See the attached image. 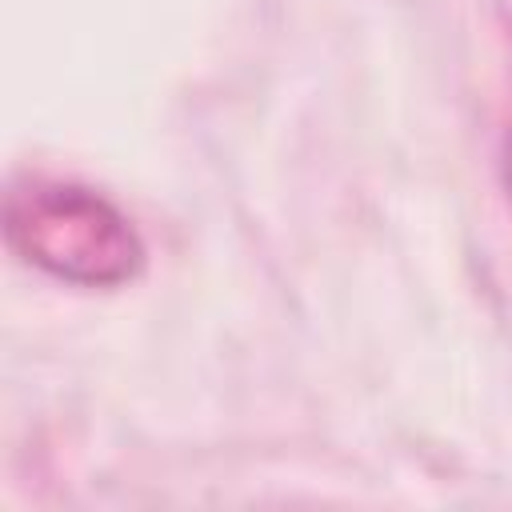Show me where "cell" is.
I'll return each instance as SVG.
<instances>
[{
  "instance_id": "2",
  "label": "cell",
  "mask_w": 512,
  "mask_h": 512,
  "mask_svg": "<svg viewBox=\"0 0 512 512\" xmlns=\"http://www.w3.org/2000/svg\"><path fill=\"white\" fill-rule=\"evenodd\" d=\"M500 172H504V188L512 196V128L504 132V144H500Z\"/></svg>"
},
{
  "instance_id": "1",
  "label": "cell",
  "mask_w": 512,
  "mask_h": 512,
  "mask_svg": "<svg viewBox=\"0 0 512 512\" xmlns=\"http://www.w3.org/2000/svg\"><path fill=\"white\" fill-rule=\"evenodd\" d=\"M8 248L80 288H120L144 272V240L96 188L72 180H20L4 196Z\"/></svg>"
}]
</instances>
